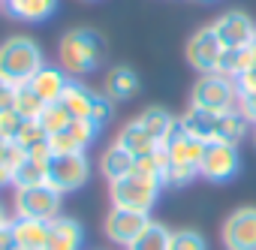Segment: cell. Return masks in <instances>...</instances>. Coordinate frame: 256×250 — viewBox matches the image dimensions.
Segmentation results:
<instances>
[{"label": "cell", "instance_id": "39", "mask_svg": "<svg viewBox=\"0 0 256 250\" xmlns=\"http://www.w3.org/2000/svg\"><path fill=\"white\" fill-rule=\"evenodd\" d=\"M12 100H16V84L0 76V108H12Z\"/></svg>", "mask_w": 256, "mask_h": 250}, {"label": "cell", "instance_id": "1", "mask_svg": "<svg viewBox=\"0 0 256 250\" xmlns=\"http://www.w3.org/2000/svg\"><path fill=\"white\" fill-rule=\"evenodd\" d=\"M106 58V42L96 30L90 28H72L60 36L58 42V60H60V70L70 76V78H84L90 76Z\"/></svg>", "mask_w": 256, "mask_h": 250}, {"label": "cell", "instance_id": "21", "mask_svg": "<svg viewBox=\"0 0 256 250\" xmlns=\"http://www.w3.org/2000/svg\"><path fill=\"white\" fill-rule=\"evenodd\" d=\"M48 223L46 220H30V217H16L12 220L16 244L24 247V250H42L46 247V238H48Z\"/></svg>", "mask_w": 256, "mask_h": 250}, {"label": "cell", "instance_id": "36", "mask_svg": "<svg viewBox=\"0 0 256 250\" xmlns=\"http://www.w3.org/2000/svg\"><path fill=\"white\" fill-rule=\"evenodd\" d=\"M247 120L250 127H256V94H247V96H238V106H235Z\"/></svg>", "mask_w": 256, "mask_h": 250}, {"label": "cell", "instance_id": "43", "mask_svg": "<svg viewBox=\"0 0 256 250\" xmlns=\"http://www.w3.org/2000/svg\"><path fill=\"white\" fill-rule=\"evenodd\" d=\"M253 145H256V127H253Z\"/></svg>", "mask_w": 256, "mask_h": 250}, {"label": "cell", "instance_id": "16", "mask_svg": "<svg viewBox=\"0 0 256 250\" xmlns=\"http://www.w3.org/2000/svg\"><path fill=\"white\" fill-rule=\"evenodd\" d=\"M102 94L112 100V102H124L139 94V76L130 70V66H112L106 82H102Z\"/></svg>", "mask_w": 256, "mask_h": 250}, {"label": "cell", "instance_id": "22", "mask_svg": "<svg viewBox=\"0 0 256 250\" xmlns=\"http://www.w3.org/2000/svg\"><path fill=\"white\" fill-rule=\"evenodd\" d=\"M118 145H120L124 151H130L136 160L145 157V154H154V151L160 148V142H154V139L139 127V120H130V124H126V127L118 133Z\"/></svg>", "mask_w": 256, "mask_h": 250}, {"label": "cell", "instance_id": "25", "mask_svg": "<svg viewBox=\"0 0 256 250\" xmlns=\"http://www.w3.org/2000/svg\"><path fill=\"white\" fill-rule=\"evenodd\" d=\"M42 100L36 96V90L30 88V82L28 84H16V100H12V108L24 118V120H36L40 118V112H42Z\"/></svg>", "mask_w": 256, "mask_h": 250}, {"label": "cell", "instance_id": "35", "mask_svg": "<svg viewBox=\"0 0 256 250\" xmlns=\"http://www.w3.org/2000/svg\"><path fill=\"white\" fill-rule=\"evenodd\" d=\"M108 118H112V100H108L106 94H100V96H96V106H94V112H90V120H96L100 127H102Z\"/></svg>", "mask_w": 256, "mask_h": 250}, {"label": "cell", "instance_id": "38", "mask_svg": "<svg viewBox=\"0 0 256 250\" xmlns=\"http://www.w3.org/2000/svg\"><path fill=\"white\" fill-rule=\"evenodd\" d=\"M16 232H12V220L0 223V250H16Z\"/></svg>", "mask_w": 256, "mask_h": 250}, {"label": "cell", "instance_id": "8", "mask_svg": "<svg viewBox=\"0 0 256 250\" xmlns=\"http://www.w3.org/2000/svg\"><path fill=\"white\" fill-rule=\"evenodd\" d=\"M220 241L226 250H256V208H235L220 229Z\"/></svg>", "mask_w": 256, "mask_h": 250}, {"label": "cell", "instance_id": "32", "mask_svg": "<svg viewBox=\"0 0 256 250\" xmlns=\"http://www.w3.org/2000/svg\"><path fill=\"white\" fill-rule=\"evenodd\" d=\"M199 178V169L196 166H178V163H169L166 175H163V187H187Z\"/></svg>", "mask_w": 256, "mask_h": 250}, {"label": "cell", "instance_id": "9", "mask_svg": "<svg viewBox=\"0 0 256 250\" xmlns=\"http://www.w3.org/2000/svg\"><path fill=\"white\" fill-rule=\"evenodd\" d=\"M151 217L142 214V211H126V208H112L106 223H102V232L112 244H120V247H130L145 229H148Z\"/></svg>", "mask_w": 256, "mask_h": 250}, {"label": "cell", "instance_id": "19", "mask_svg": "<svg viewBox=\"0 0 256 250\" xmlns=\"http://www.w3.org/2000/svg\"><path fill=\"white\" fill-rule=\"evenodd\" d=\"M4 10L18 22H46L54 16L58 0H4Z\"/></svg>", "mask_w": 256, "mask_h": 250}, {"label": "cell", "instance_id": "6", "mask_svg": "<svg viewBox=\"0 0 256 250\" xmlns=\"http://www.w3.org/2000/svg\"><path fill=\"white\" fill-rule=\"evenodd\" d=\"M60 193L52 184H36V187H18L16 190V217H30V220H54L60 217Z\"/></svg>", "mask_w": 256, "mask_h": 250}, {"label": "cell", "instance_id": "28", "mask_svg": "<svg viewBox=\"0 0 256 250\" xmlns=\"http://www.w3.org/2000/svg\"><path fill=\"white\" fill-rule=\"evenodd\" d=\"M100 124L96 120H90V118H72L70 120V127H66V133L72 136V142L82 148V151H88L94 142H96V136H100Z\"/></svg>", "mask_w": 256, "mask_h": 250}, {"label": "cell", "instance_id": "30", "mask_svg": "<svg viewBox=\"0 0 256 250\" xmlns=\"http://www.w3.org/2000/svg\"><path fill=\"white\" fill-rule=\"evenodd\" d=\"M169 250H208V241L196 229H175L169 235Z\"/></svg>", "mask_w": 256, "mask_h": 250}, {"label": "cell", "instance_id": "12", "mask_svg": "<svg viewBox=\"0 0 256 250\" xmlns=\"http://www.w3.org/2000/svg\"><path fill=\"white\" fill-rule=\"evenodd\" d=\"M82 244H84V226L76 217L60 214L48 223V238L42 250H82Z\"/></svg>", "mask_w": 256, "mask_h": 250}, {"label": "cell", "instance_id": "5", "mask_svg": "<svg viewBox=\"0 0 256 250\" xmlns=\"http://www.w3.org/2000/svg\"><path fill=\"white\" fill-rule=\"evenodd\" d=\"M90 178V163L82 154H60V157H52L48 166H46V184H52L60 196L66 193H76L88 184Z\"/></svg>", "mask_w": 256, "mask_h": 250}, {"label": "cell", "instance_id": "11", "mask_svg": "<svg viewBox=\"0 0 256 250\" xmlns=\"http://www.w3.org/2000/svg\"><path fill=\"white\" fill-rule=\"evenodd\" d=\"M211 28L223 48H244L256 40V24L247 12H223Z\"/></svg>", "mask_w": 256, "mask_h": 250}, {"label": "cell", "instance_id": "20", "mask_svg": "<svg viewBox=\"0 0 256 250\" xmlns=\"http://www.w3.org/2000/svg\"><path fill=\"white\" fill-rule=\"evenodd\" d=\"M247 133H250V120H247L238 108H229V112L217 114V124H214V142L238 145Z\"/></svg>", "mask_w": 256, "mask_h": 250}, {"label": "cell", "instance_id": "17", "mask_svg": "<svg viewBox=\"0 0 256 250\" xmlns=\"http://www.w3.org/2000/svg\"><path fill=\"white\" fill-rule=\"evenodd\" d=\"M96 90H90L82 78H70V84H66V90H64V108L72 114V118H90V112H94V106H96Z\"/></svg>", "mask_w": 256, "mask_h": 250}, {"label": "cell", "instance_id": "3", "mask_svg": "<svg viewBox=\"0 0 256 250\" xmlns=\"http://www.w3.org/2000/svg\"><path fill=\"white\" fill-rule=\"evenodd\" d=\"M235 106H238V84L229 76H220V72L199 76V82L190 90V108L223 114V112H229Z\"/></svg>", "mask_w": 256, "mask_h": 250}, {"label": "cell", "instance_id": "45", "mask_svg": "<svg viewBox=\"0 0 256 250\" xmlns=\"http://www.w3.org/2000/svg\"><path fill=\"white\" fill-rule=\"evenodd\" d=\"M0 4H4V0H0Z\"/></svg>", "mask_w": 256, "mask_h": 250}, {"label": "cell", "instance_id": "42", "mask_svg": "<svg viewBox=\"0 0 256 250\" xmlns=\"http://www.w3.org/2000/svg\"><path fill=\"white\" fill-rule=\"evenodd\" d=\"M10 217H6V211H4V202H0V223H6Z\"/></svg>", "mask_w": 256, "mask_h": 250}, {"label": "cell", "instance_id": "18", "mask_svg": "<svg viewBox=\"0 0 256 250\" xmlns=\"http://www.w3.org/2000/svg\"><path fill=\"white\" fill-rule=\"evenodd\" d=\"M136 120H139V127H142L154 142H160V145H163V142L175 133V127H178V118H172V114H169L166 108H160V106L145 108Z\"/></svg>", "mask_w": 256, "mask_h": 250}, {"label": "cell", "instance_id": "24", "mask_svg": "<svg viewBox=\"0 0 256 250\" xmlns=\"http://www.w3.org/2000/svg\"><path fill=\"white\" fill-rule=\"evenodd\" d=\"M166 169H169V154H166L163 145H160L154 154H145V157L136 160V175L151 178V181H157L160 187H163V175H166Z\"/></svg>", "mask_w": 256, "mask_h": 250}, {"label": "cell", "instance_id": "10", "mask_svg": "<svg viewBox=\"0 0 256 250\" xmlns=\"http://www.w3.org/2000/svg\"><path fill=\"white\" fill-rule=\"evenodd\" d=\"M220 58H223V46L214 34V28H202L196 30L190 40H187V60L196 72L208 76V72H217L220 70Z\"/></svg>", "mask_w": 256, "mask_h": 250}, {"label": "cell", "instance_id": "44", "mask_svg": "<svg viewBox=\"0 0 256 250\" xmlns=\"http://www.w3.org/2000/svg\"><path fill=\"white\" fill-rule=\"evenodd\" d=\"M16 250H24V247H16Z\"/></svg>", "mask_w": 256, "mask_h": 250}, {"label": "cell", "instance_id": "13", "mask_svg": "<svg viewBox=\"0 0 256 250\" xmlns=\"http://www.w3.org/2000/svg\"><path fill=\"white\" fill-rule=\"evenodd\" d=\"M163 148L169 154V163H178V166H196L199 169V163L205 157V142H199L190 133H184L181 124L175 127V133L163 142Z\"/></svg>", "mask_w": 256, "mask_h": 250}, {"label": "cell", "instance_id": "26", "mask_svg": "<svg viewBox=\"0 0 256 250\" xmlns=\"http://www.w3.org/2000/svg\"><path fill=\"white\" fill-rule=\"evenodd\" d=\"M40 127L48 133V136H54V133H64L66 127H70V120H72V114L64 108V102H48V106H42V112H40Z\"/></svg>", "mask_w": 256, "mask_h": 250}, {"label": "cell", "instance_id": "4", "mask_svg": "<svg viewBox=\"0 0 256 250\" xmlns=\"http://www.w3.org/2000/svg\"><path fill=\"white\" fill-rule=\"evenodd\" d=\"M160 184L151 181V178H142V175H126L120 181H112L108 184V196H112V208H126V211H142V214H151V208L157 205L160 199Z\"/></svg>", "mask_w": 256, "mask_h": 250}, {"label": "cell", "instance_id": "34", "mask_svg": "<svg viewBox=\"0 0 256 250\" xmlns=\"http://www.w3.org/2000/svg\"><path fill=\"white\" fill-rule=\"evenodd\" d=\"M48 148H52V154L54 157H60V154H82V148L72 142V136L64 130V133H54V136H48Z\"/></svg>", "mask_w": 256, "mask_h": 250}, {"label": "cell", "instance_id": "14", "mask_svg": "<svg viewBox=\"0 0 256 250\" xmlns=\"http://www.w3.org/2000/svg\"><path fill=\"white\" fill-rule=\"evenodd\" d=\"M66 84H70V76H66L60 66H42V70L30 78V88L36 90V96H40L46 106H48V102H60Z\"/></svg>", "mask_w": 256, "mask_h": 250}, {"label": "cell", "instance_id": "23", "mask_svg": "<svg viewBox=\"0 0 256 250\" xmlns=\"http://www.w3.org/2000/svg\"><path fill=\"white\" fill-rule=\"evenodd\" d=\"M178 124H181V130L184 133H190L193 139H199V142H214V124H217V114H211V112H202V108H187L181 118H178Z\"/></svg>", "mask_w": 256, "mask_h": 250}, {"label": "cell", "instance_id": "31", "mask_svg": "<svg viewBox=\"0 0 256 250\" xmlns=\"http://www.w3.org/2000/svg\"><path fill=\"white\" fill-rule=\"evenodd\" d=\"M48 139V133L40 127V120H24L22 124V130H18V136L12 139L16 145H22L24 151H30V148H36L40 142H46Z\"/></svg>", "mask_w": 256, "mask_h": 250}, {"label": "cell", "instance_id": "41", "mask_svg": "<svg viewBox=\"0 0 256 250\" xmlns=\"http://www.w3.org/2000/svg\"><path fill=\"white\" fill-rule=\"evenodd\" d=\"M10 139H4V136H0V160H6V151H10Z\"/></svg>", "mask_w": 256, "mask_h": 250}, {"label": "cell", "instance_id": "40", "mask_svg": "<svg viewBox=\"0 0 256 250\" xmlns=\"http://www.w3.org/2000/svg\"><path fill=\"white\" fill-rule=\"evenodd\" d=\"M10 184H12V169L0 160V187H10Z\"/></svg>", "mask_w": 256, "mask_h": 250}, {"label": "cell", "instance_id": "27", "mask_svg": "<svg viewBox=\"0 0 256 250\" xmlns=\"http://www.w3.org/2000/svg\"><path fill=\"white\" fill-rule=\"evenodd\" d=\"M169 229L163 226V223H148V229L130 244V247H126V250H169Z\"/></svg>", "mask_w": 256, "mask_h": 250}, {"label": "cell", "instance_id": "2", "mask_svg": "<svg viewBox=\"0 0 256 250\" xmlns=\"http://www.w3.org/2000/svg\"><path fill=\"white\" fill-rule=\"evenodd\" d=\"M42 66H46V60H42V48L36 46V40L16 34L0 42V76L6 82L28 84Z\"/></svg>", "mask_w": 256, "mask_h": 250}, {"label": "cell", "instance_id": "7", "mask_svg": "<svg viewBox=\"0 0 256 250\" xmlns=\"http://www.w3.org/2000/svg\"><path fill=\"white\" fill-rule=\"evenodd\" d=\"M238 172H241V154L235 145H226V142H208L205 145V157L199 163V175L205 181L223 184V181H232Z\"/></svg>", "mask_w": 256, "mask_h": 250}, {"label": "cell", "instance_id": "37", "mask_svg": "<svg viewBox=\"0 0 256 250\" xmlns=\"http://www.w3.org/2000/svg\"><path fill=\"white\" fill-rule=\"evenodd\" d=\"M235 84H238V96L256 94V66H253V70H247V72H241V76L235 78Z\"/></svg>", "mask_w": 256, "mask_h": 250}, {"label": "cell", "instance_id": "29", "mask_svg": "<svg viewBox=\"0 0 256 250\" xmlns=\"http://www.w3.org/2000/svg\"><path fill=\"white\" fill-rule=\"evenodd\" d=\"M36 184H46V166L28 157L18 169H12V187L18 190V187H36Z\"/></svg>", "mask_w": 256, "mask_h": 250}, {"label": "cell", "instance_id": "33", "mask_svg": "<svg viewBox=\"0 0 256 250\" xmlns=\"http://www.w3.org/2000/svg\"><path fill=\"white\" fill-rule=\"evenodd\" d=\"M22 124H24V118L16 108H0V136L4 139L12 142L18 136V130H22Z\"/></svg>", "mask_w": 256, "mask_h": 250}, {"label": "cell", "instance_id": "15", "mask_svg": "<svg viewBox=\"0 0 256 250\" xmlns=\"http://www.w3.org/2000/svg\"><path fill=\"white\" fill-rule=\"evenodd\" d=\"M100 172H102V178L112 184V181H120V178H126V175H133L136 172V157L130 154V151H124L118 142L114 145H108L102 154H100Z\"/></svg>", "mask_w": 256, "mask_h": 250}]
</instances>
